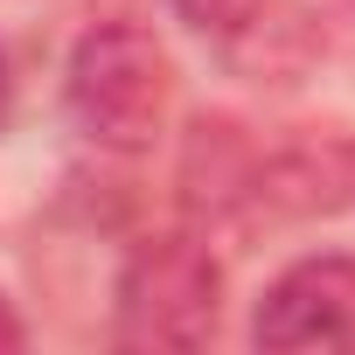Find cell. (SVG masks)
Instances as JSON below:
<instances>
[{"label": "cell", "mask_w": 355, "mask_h": 355, "mask_svg": "<svg viewBox=\"0 0 355 355\" xmlns=\"http://www.w3.org/2000/svg\"><path fill=\"white\" fill-rule=\"evenodd\" d=\"M21 341H28V320L15 313V300H8V293H0V355H8V348H21Z\"/></svg>", "instance_id": "8"}, {"label": "cell", "mask_w": 355, "mask_h": 355, "mask_svg": "<svg viewBox=\"0 0 355 355\" xmlns=\"http://www.w3.org/2000/svg\"><path fill=\"white\" fill-rule=\"evenodd\" d=\"M209 42L244 84H300L327 49V21L300 0H244Z\"/></svg>", "instance_id": "5"}, {"label": "cell", "mask_w": 355, "mask_h": 355, "mask_svg": "<svg viewBox=\"0 0 355 355\" xmlns=\"http://www.w3.org/2000/svg\"><path fill=\"white\" fill-rule=\"evenodd\" d=\"M8 119H15V77H8V56H0V132H8Z\"/></svg>", "instance_id": "9"}, {"label": "cell", "mask_w": 355, "mask_h": 355, "mask_svg": "<svg viewBox=\"0 0 355 355\" xmlns=\"http://www.w3.org/2000/svg\"><path fill=\"white\" fill-rule=\"evenodd\" d=\"M258 348H355V258L348 251H313L293 258L251 313Z\"/></svg>", "instance_id": "4"}, {"label": "cell", "mask_w": 355, "mask_h": 355, "mask_svg": "<svg viewBox=\"0 0 355 355\" xmlns=\"http://www.w3.org/2000/svg\"><path fill=\"white\" fill-rule=\"evenodd\" d=\"M223 327V265L202 230H153L125 251L112 293L119 348H202Z\"/></svg>", "instance_id": "2"}, {"label": "cell", "mask_w": 355, "mask_h": 355, "mask_svg": "<svg viewBox=\"0 0 355 355\" xmlns=\"http://www.w3.org/2000/svg\"><path fill=\"white\" fill-rule=\"evenodd\" d=\"M237 8H244V0H167V15H174V21H189L196 35H216Z\"/></svg>", "instance_id": "7"}, {"label": "cell", "mask_w": 355, "mask_h": 355, "mask_svg": "<svg viewBox=\"0 0 355 355\" xmlns=\"http://www.w3.org/2000/svg\"><path fill=\"white\" fill-rule=\"evenodd\" d=\"M251 139L230 119H196L189 125V153H182V216L189 230H216L230 216H244V189H251Z\"/></svg>", "instance_id": "6"}, {"label": "cell", "mask_w": 355, "mask_h": 355, "mask_svg": "<svg viewBox=\"0 0 355 355\" xmlns=\"http://www.w3.org/2000/svg\"><path fill=\"white\" fill-rule=\"evenodd\" d=\"M334 209H355V139L300 125L251 153L244 223H313Z\"/></svg>", "instance_id": "3"}, {"label": "cell", "mask_w": 355, "mask_h": 355, "mask_svg": "<svg viewBox=\"0 0 355 355\" xmlns=\"http://www.w3.org/2000/svg\"><path fill=\"white\" fill-rule=\"evenodd\" d=\"M63 112L98 153H153L174 112V56L139 21H98L63 63Z\"/></svg>", "instance_id": "1"}]
</instances>
